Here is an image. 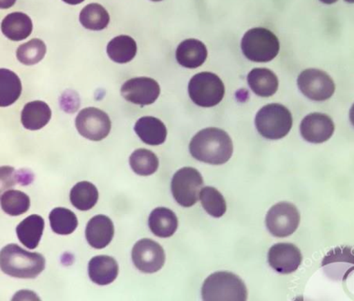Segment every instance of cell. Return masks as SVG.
I'll return each instance as SVG.
<instances>
[{
    "instance_id": "cell-1",
    "label": "cell",
    "mask_w": 354,
    "mask_h": 301,
    "mask_svg": "<svg viewBox=\"0 0 354 301\" xmlns=\"http://www.w3.org/2000/svg\"><path fill=\"white\" fill-rule=\"evenodd\" d=\"M192 157L210 165H223L228 162L234 152V145L227 132L216 128H208L198 132L189 144Z\"/></svg>"
},
{
    "instance_id": "cell-2",
    "label": "cell",
    "mask_w": 354,
    "mask_h": 301,
    "mask_svg": "<svg viewBox=\"0 0 354 301\" xmlns=\"http://www.w3.org/2000/svg\"><path fill=\"white\" fill-rule=\"evenodd\" d=\"M46 268L41 253H30L17 244H8L0 251V269L7 275L19 279H34Z\"/></svg>"
},
{
    "instance_id": "cell-3",
    "label": "cell",
    "mask_w": 354,
    "mask_h": 301,
    "mask_svg": "<svg viewBox=\"0 0 354 301\" xmlns=\"http://www.w3.org/2000/svg\"><path fill=\"white\" fill-rule=\"evenodd\" d=\"M205 301H245L248 290L240 277L232 273H215L205 280L202 289Z\"/></svg>"
},
{
    "instance_id": "cell-4",
    "label": "cell",
    "mask_w": 354,
    "mask_h": 301,
    "mask_svg": "<svg viewBox=\"0 0 354 301\" xmlns=\"http://www.w3.org/2000/svg\"><path fill=\"white\" fill-rule=\"evenodd\" d=\"M255 125L263 138L280 139L287 136L292 128V113L283 105L268 104L259 110Z\"/></svg>"
},
{
    "instance_id": "cell-5",
    "label": "cell",
    "mask_w": 354,
    "mask_h": 301,
    "mask_svg": "<svg viewBox=\"0 0 354 301\" xmlns=\"http://www.w3.org/2000/svg\"><path fill=\"white\" fill-rule=\"evenodd\" d=\"M243 54L253 62L272 61L279 52V41L272 31L263 28L248 30L241 41Z\"/></svg>"
},
{
    "instance_id": "cell-6",
    "label": "cell",
    "mask_w": 354,
    "mask_h": 301,
    "mask_svg": "<svg viewBox=\"0 0 354 301\" xmlns=\"http://www.w3.org/2000/svg\"><path fill=\"white\" fill-rule=\"evenodd\" d=\"M190 99L198 106H216L223 99L225 86L218 75L212 72L196 74L189 84Z\"/></svg>"
},
{
    "instance_id": "cell-7",
    "label": "cell",
    "mask_w": 354,
    "mask_h": 301,
    "mask_svg": "<svg viewBox=\"0 0 354 301\" xmlns=\"http://www.w3.org/2000/svg\"><path fill=\"white\" fill-rule=\"evenodd\" d=\"M203 186V177L194 168H181L171 179V188L174 200L185 208L196 204Z\"/></svg>"
},
{
    "instance_id": "cell-8",
    "label": "cell",
    "mask_w": 354,
    "mask_h": 301,
    "mask_svg": "<svg viewBox=\"0 0 354 301\" xmlns=\"http://www.w3.org/2000/svg\"><path fill=\"white\" fill-rule=\"evenodd\" d=\"M300 224V213L292 203L279 202L269 210L266 226L273 236L285 237L295 233Z\"/></svg>"
},
{
    "instance_id": "cell-9",
    "label": "cell",
    "mask_w": 354,
    "mask_h": 301,
    "mask_svg": "<svg viewBox=\"0 0 354 301\" xmlns=\"http://www.w3.org/2000/svg\"><path fill=\"white\" fill-rule=\"evenodd\" d=\"M297 84L300 91L314 101H324L335 93L333 79L324 71L316 68H308L301 72Z\"/></svg>"
},
{
    "instance_id": "cell-10",
    "label": "cell",
    "mask_w": 354,
    "mask_h": 301,
    "mask_svg": "<svg viewBox=\"0 0 354 301\" xmlns=\"http://www.w3.org/2000/svg\"><path fill=\"white\" fill-rule=\"evenodd\" d=\"M75 125L84 138L93 142L106 138L112 128L107 113L93 107L82 110L76 117Z\"/></svg>"
},
{
    "instance_id": "cell-11",
    "label": "cell",
    "mask_w": 354,
    "mask_h": 301,
    "mask_svg": "<svg viewBox=\"0 0 354 301\" xmlns=\"http://www.w3.org/2000/svg\"><path fill=\"white\" fill-rule=\"evenodd\" d=\"M132 261L140 271L155 273L162 269L165 263V252L160 244L150 239L137 242L131 253Z\"/></svg>"
},
{
    "instance_id": "cell-12",
    "label": "cell",
    "mask_w": 354,
    "mask_h": 301,
    "mask_svg": "<svg viewBox=\"0 0 354 301\" xmlns=\"http://www.w3.org/2000/svg\"><path fill=\"white\" fill-rule=\"evenodd\" d=\"M121 94L124 99L133 104H153L160 94V84L149 77L131 79L123 84Z\"/></svg>"
},
{
    "instance_id": "cell-13",
    "label": "cell",
    "mask_w": 354,
    "mask_h": 301,
    "mask_svg": "<svg viewBox=\"0 0 354 301\" xmlns=\"http://www.w3.org/2000/svg\"><path fill=\"white\" fill-rule=\"evenodd\" d=\"M335 124L330 116L321 113H310L303 119L300 125L301 135L311 144H322L331 138Z\"/></svg>"
},
{
    "instance_id": "cell-14",
    "label": "cell",
    "mask_w": 354,
    "mask_h": 301,
    "mask_svg": "<svg viewBox=\"0 0 354 301\" xmlns=\"http://www.w3.org/2000/svg\"><path fill=\"white\" fill-rule=\"evenodd\" d=\"M303 257L297 245L277 244L268 252L269 265L281 274H290L297 271L302 263Z\"/></svg>"
},
{
    "instance_id": "cell-15",
    "label": "cell",
    "mask_w": 354,
    "mask_h": 301,
    "mask_svg": "<svg viewBox=\"0 0 354 301\" xmlns=\"http://www.w3.org/2000/svg\"><path fill=\"white\" fill-rule=\"evenodd\" d=\"M115 228L112 220L105 215H97L87 223L86 237L87 242L95 249H103L112 242Z\"/></svg>"
},
{
    "instance_id": "cell-16",
    "label": "cell",
    "mask_w": 354,
    "mask_h": 301,
    "mask_svg": "<svg viewBox=\"0 0 354 301\" xmlns=\"http://www.w3.org/2000/svg\"><path fill=\"white\" fill-rule=\"evenodd\" d=\"M134 130L142 142L152 146L165 144L167 138V128L165 124L152 116L140 118L134 126Z\"/></svg>"
},
{
    "instance_id": "cell-17",
    "label": "cell",
    "mask_w": 354,
    "mask_h": 301,
    "mask_svg": "<svg viewBox=\"0 0 354 301\" xmlns=\"http://www.w3.org/2000/svg\"><path fill=\"white\" fill-rule=\"evenodd\" d=\"M207 58V49L202 41L189 39L182 41L176 50V60L187 68L201 67Z\"/></svg>"
},
{
    "instance_id": "cell-18",
    "label": "cell",
    "mask_w": 354,
    "mask_h": 301,
    "mask_svg": "<svg viewBox=\"0 0 354 301\" xmlns=\"http://www.w3.org/2000/svg\"><path fill=\"white\" fill-rule=\"evenodd\" d=\"M88 274L95 284H112L118 275V264L115 258L108 255H97L92 258L88 264Z\"/></svg>"
},
{
    "instance_id": "cell-19",
    "label": "cell",
    "mask_w": 354,
    "mask_h": 301,
    "mask_svg": "<svg viewBox=\"0 0 354 301\" xmlns=\"http://www.w3.org/2000/svg\"><path fill=\"white\" fill-rule=\"evenodd\" d=\"M33 23L30 17L23 12H12L4 18L1 31L5 37L13 41H21L30 36Z\"/></svg>"
},
{
    "instance_id": "cell-20",
    "label": "cell",
    "mask_w": 354,
    "mask_h": 301,
    "mask_svg": "<svg viewBox=\"0 0 354 301\" xmlns=\"http://www.w3.org/2000/svg\"><path fill=\"white\" fill-rule=\"evenodd\" d=\"M52 112L47 103L36 100L29 102L21 113V122L28 130H39L51 120Z\"/></svg>"
},
{
    "instance_id": "cell-21",
    "label": "cell",
    "mask_w": 354,
    "mask_h": 301,
    "mask_svg": "<svg viewBox=\"0 0 354 301\" xmlns=\"http://www.w3.org/2000/svg\"><path fill=\"white\" fill-rule=\"evenodd\" d=\"M149 229L155 236L170 237L178 228V219L170 208L160 207L155 208L149 216Z\"/></svg>"
},
{
    "instance_id": "cell-22",
    "label": "cell",
    "mask_w": 354,
    "mask_h": 301,
    "mask_svg": "<svg viewBox=\"0 0 354 301\" xmlns=\"http://www.w3.org/2000/svg\"><path fill=\"white\" fill-rule=\"evenodd\" d=\"M248 83L259 97H269L276 94L279 88V79L268 68H254L248 75Z\"/></svg>"
},
{
    "instance_id": "cell-23",
    "label": "cell",
    "mask_w": 354,
    "mask_h": 301,
    "mask_svg": "<svg viewBox=\"0 0 354 301\" xmlns=\"http://www.w3.org/2000/svg\"><path fill=\"white\" fill-rule=\"evenodd\" d=\"M44 229V220L41 216L32 215L18 224L17 233L21 244L28 249H35L41 242Z\"/></svg>"
},
{
    "instance_id": "cell-24",
    "label": "cell",
    "mask_w": 354,
    "mask_h": 301,
    "mask_svg": "<svg viewBox=\"0 0 354 301\" xmlns=\"http://www.w3.org/2000/svg\"><path fill=\"white\" fill-rule=\"evenodd\" d=\"M22 93V84L17 74L0 68V107H8L17 101Z\"/></svg>"
},
{
    "instance_id": "cell-25",
    "label": "cell",
    "mask_w": 354,
    "mask_h": 301,
    "mask_svg": "<svg viewBox=\"0 0 354 301\" xmlns=\"http://www.w3.org/2000/svg\"><path fill=\"white\" fill-rule=\"evenodd\" d=\"M107 54L113 62L126 64L136 57V42L129 36L115 37L107 45Z\"/></svg>"
},
{
    "instance_id": "cell-26",
    "label": "cell",
    "mask_w": 354,
    "mask_h": 301,
    "mask_svg": "<svg viewBox=\"0 0 354 301\" xmlns=\"http://www.w3.org/2000/svg\"><path fill=\"white\" fill-rule=\"evenodd\" d=\"M71 204L80 211H88L97 204L99 192L97 187L89 182H80L71 189Z\"/></svg>"
},
{
    "instance_id": "cell-27",
    "label": "cell",
    "mask_w": 354,
    "mask_h": 301,
    "mask_svg": "<svg viewBox=\"0 0 354 301\" xmlns=\"http://www.w3.org/2000/svg\"><path fill=\"white\" fill-rule=\"evenodd\" d=\"M109 22V13L100 4L87 5L80 13L82 26L86 29H91V30H102L107 28Z\"/></svg>"
},
{
    "instance_id": "cell-28",
    "label": "cell",
    "mask_w": 354,
    "mask_h": 301,
    "mask_svg": "<svg viewBox=\"0 0 354 301\" xmlns=\"http://www.w3.org/2000/svg\"><path fill=\"white\" fill-rule=\"evenodd\" d=\"M2 210L10 216H18L28 212L30 207V199L19 190H8L0 197Z\"/></svg>"
},
{
    "instance_id": "cell-29",
    "label": "cell",
    "mask_w": 354,
    "mask_h": 301,
    "mask_svg": "<svg viewBox=\"0 0 354 301\" xmlns=\"http://www.w3.org/2000/svg\"><path fill=\"white\" fill-rule=\"evenodd\" d=\"M199 199L208 215L215 218L223 217L227 211L226 200L215 187L205 186L201 189Z\"/></svg>"
},
{
    "instance_id": "cell-30",
    "label": "cell",
    "mask_w": 354,
    "mask_h": 301,
    "mask_svg": "<svg viewBox=\"0 0 354 301\" xmlns=\"http://www.w3.org/2000/svg\"><path fill=\"white\" fill-rule=\"evenodd\" d=\"M132 171L141 176L154 174L158 168V158L150 150L138 149L134 150L129 157Z\"/></svg>"
},
{
    "instance_id": "cell-31",
    "label": "cell",
    "mask_w": 354,
    "mask_h": 301,
    "mask_svg": "<svg viewBox=\"0 0 354 301\" xmlns=\"http://www.w3.org/2000/svg\"><path fill=\"white\" fill-rule=\"evenodd\" d=\"M50 224L55 233L70 235L78 226V219L75 213L66 208H55L50 213Z\"/></svg>"
},
{
    "instance_id": "cell-32",
    "label": "cell",
    "mask_w": 354,
    "mask_h": 301,
    "mask_svg": "<svg viewBox=\"0 0 354 301\" xmlns=\"http://www.w3.org/2000/svg\"><path fill=\"white\" fill-rule=\"evenodd\" d=\"M46 54V43L39 39H33L20 45L17 52L18 60L26 66L35 65L41 61Z\"/></svg>"
},
{
    "instance_id": "cell-33",
    "label": "cell",
    "mask_w": 354,
    "mask_h": 301,
    "mask_svg": "<svg viewBox=\"0 0 354 301\" xmlns=\"http://www.w3.org/2000/svg\"><path fill=\"white\" fill-rule=\"evenodd\" d=\"M22 181L19 173L15 170V168L9 166L0 167V197L8 190L12 189L15 184Z\"/></svg>"
},
{
    "instance_id": "cell-34",
    "label": "cell",
    "mask_w": 354,
    "mask_h": 301,
    "mask_svg": "<svg viewBox=\"0 0 354 301\" xmlns=\"http://www.w3.org/2000/svg\"><path fill=\"white\" fill-rule=\"evenodd\" d=\"M17 0H0V9H10L15 4Z\"/></svg>"
},
{
    "instance_id": "cell-35",
    "label": "cell",
    "mask_w": 354,
    "mask_h": 301,
    "mask_svg": "<svg viewBox=\"0 0 354 301\" xmlns=\"http://www.w3.org/2000/svg\"><path fill=\"white\" fill-rule=\"evenodd\" d=\"M63 1H64L65 3L70 5H78L81 4L82 2H84V0H63Z\"/></svg>"
},
{
    "instance_id": "cell-36",
    "label": "cell",
    "mask_w": 354,
    "mask_h": 301,
    "mask_svg": "<svg viewBox=\"0 0 354 301\" xmlns=\"http://www.w3.org/2000/svg\"><path fill=\"white\" fill-rule=\"evenodd\" d=\"M319 1L322 2V3L330 5L335 3L337 0H319Z\"/></svg>"
},
{
    "instance_id": "cell-37",
    "label": "cell",
    "mask_w": 354,
    "mask_h": 301,
    "mask_svg": "<svg viewBox=\"0 0 354 301\" xmlns=\"http://www.w3.org/2000/svg\"><path fill=\"white\" fill-rule=\"evenodd\" d=\"M346 1L350 2V3H353V0H346Z\"/></svg>"
},
{
    "instance_id": "cell-38",
    "label": "cell",
    "mask_w": 354,
    "mask_h": 301,
    "mask_svg": "<svg viewBox=\"0 0 354 301\" xmlns=\"http://www.w3.org/2000/svg\"><path fill=\"white\" fill-rule=\"evenodd\" d=\"M151 1L158 2V1H162V0H151Z\"/></svg>"
}]
</instances>
